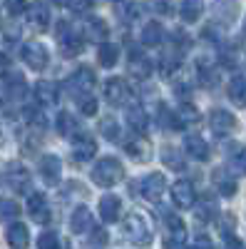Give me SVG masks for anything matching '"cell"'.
I'll use <instances>...</instances> for the list:
<instances>
[{
  "label": "cell",
  "instance_id": "obj_37",
  "mask_svg": "<svg viewBox=\"0 0 246 249\" xmlns=\"http://www.w3.org/2000/svg\"><path fill=\"white\" fill-rule=\"evenodd\" d=\"M99 132L105 135L107 140H117V137H119V130H117V122H115L112 117H102V122H99Z\"/></svg>",
  "mask_w": 246,
  "mask_h": 249
},
{
  "label": "cell",
  "instance_id": "obj_40",
  "mask_svg": "<svg viewBox=\"0 0 246 249\" xmlns=\"http://www.w3.org/2000/svg\"><path fill=\"white\" fill-rule=\"evenodd\" d=\"M0 214L3 217H15L17 214V204L15 202H0Z\"/></svg>",
  "mask_w": 246,
  "mask_h": 249
},
{
  "label": "cell",
  "instance_id": "obj_31",
  "mask_svg": "<svg viewBox=\"0 0 246 249\" xmlns=\"http://www.w3.org/2000/svg\"><path fill=\"white\" fill-rule=\"evenodd\" d=\"M214 15L221 18L224 23H231L236 18V0H216L214 3Z\"/></svg>",
  "mask_w": 246,
  "mask_h": 249
},
{
  "label": "cell",
  "instance_id": "obj_41",
  "mask_svg": "<svg viewBox=\"0 0 246 249\" xmlns=\"http://www.w3.org/2000/svg\"><path fill=\"white\" fill-rule=\"evenodd\" d=\"M212 212H214V207H212L209 202H207V204H201L199 210H197V219H199V222H207V219L212 217Z\"/></svg>",
  "mask_w": 246,
  "mask_h": 249
},
{
  "label": "cell",
  "instance_id": "obj_10",
  "mask_svg": "<svg viewBox=\"0 0 246 249\" xmlns=\"http://www.w3.org/2000/svg\"><path fill=\"white\" fill-rule=\"evenodd\" d=\"M57 37H60V53H63L65 57H75V55L82 53V48H85V45H82V40H80L77 35L70 33L67 23H60Z\"/></svg>",
  "mask_w": 246,
  "mask_h": 249
},
{
  "label": "cell",
  "instance_id": "obj_2",
  "mask_svg": "<svg viewBox=\"0 0 246 249\" xmlns=\"http://www.w3.org/2000/svg\"><path fill=\"white\" fill-rule=\"evenodd\" d=\"M122 177H125V167L115 157H102L92 167V182L99 187H115L122 182Z\"/></svg>",
  "mask_w": 246,
  "mask_h": 249
},
{
  "label": "cell",
  "instance_id": "obj_6",
  "mask_svg": "<svg viewBox=\"0 0 246 249\" xmlns=\"http://www.w3.org/2000/svg\"><path fill=\"white\" fill-rule=\"evenodd\" d=\"M172 202L177 207H181V210H192V207L197 204V190H194V184L189 179H177L172 184Z\"/></svg>",
  "mask_w": 246,
  "mask_h": 249
},
{
  "label": "cell",
  "instance_id": "obj_36",
  "mask_svg": "<svg viewBox=\"0 0 246 249\" xmlns=\"http://www.w3.org/2000/svg\"><path fill=\"white\" fill-rule=\"evenodd\" d=\"M229 164H231V170H234V172H239V175H246V147L236 150V152L231 155Z\"/></svg>",
  "mask_w": 246,
  "mask_h": 249
},
{
  "label": "cell",
  "instance_id": "obj_26",
  "mask_svg": "<svg viewBox=\"0 0 246 249\" xmlns=\"http://www.w3.org/2000/svg\"><path fill=\"white\" fill-rule=\"evenodd\" d=\"M127 124L137 135H142V132H147V127H149V117H147V112L142 107H130L127 110Z\"/></svg>",
  "mask_w": 246,
  "mask_h": 249
},
{
  "label": "cell",
  "instance_id": "obj_28",
  "mask_svg": "<svg viewBox=\"0 0 246 249\" xmlns=\"http://www.w3.org/2000/svg\"><path fill=\"white\" fill-rule=\"evenodd\" d=\"M199 120V112L189 105V102H184V105H179L177 115H174V127H189V124H194Z\"/></svg>",
  "mask_w": 246,
  "mask_h": 249
},
{
  "label": "cell",
  "instance_id": "obj_38",
  "mask_svg": "<svg viewBox=\"0 0 246 249\" xmlns=\"http://www.w3.org/2000/svg\"><path fill=\"white\" fill-rule=\"evenodd\" d=\"M5 5H8V13H10V15H23V13L28 10L25 0H5Z\"/></svg>",
  "mask_w": 246,
  "mask_h": 249
},
{
  "label": "cell",
  "instance_id": "obj_33",
  "mask_svg": "<svg viewBox=\"0 0 246 249\" xmlns=\"http://www.w3.org/2000/svg\"><path fill=\"white\" fill-rule=\"evenodd\" d=\"M164 162H167L169 164V170H184V167H187V164H184V157H181V152H177L174 147H167V150H164Z\"/></svg>",
  "mask_w": 246,
  "mask_h": 249
},
{
  "label": "cell",
  "instance_id": "obj_39",
  "mask_svg": "<svg viewBox=\"0 0 246 249\" xmlns=\"http://www.w3.org/2000/svg\"><path fill=\"white\" fill-rule=\"evenodd\" d=\"M10 92L17 95V97L25 95V80L20 77V75H13V77H10Z\"/></svg>",
  "mask_w": 246,
  "mask_h": 249
},
{
  "label": "cell",
  "instance_id": "obj_27",
  "mask_svg": "<svg viewBox=\"0 0 246 249\" xmlns=\"http://www.w3.org/2000/svg\"><path fill=\"white\" fill-rule=\"evenodd\" d=\"M229 100L239 107H246V77L244 75H236L229 82Z\"/></svg>",
  "mask_w": 246,
  "mask_h": 249
},
{
  "label": "cell",
  "instance_id": "obj_32",
  "mask_svg": "<svg viewBox=\"0 0 246 249\" xmlns=\"http://www.w3.org/2000/svg\"><path fill=\"white\" fill-rule=\"evenodd\" d=\"M162 35H164V30H162L159 23H147L145 28H142V43L145 45H159Z\"/></svg>",
  "mask_w": 246,
  "mask_h": 249
},
{
  "label": "cell",
  "instance_id": "obj_21",
  "mask_svg": "<svg viewBox=\"0 0 246 249\" xmlns=\"http://www.w3.org/2000/svg\"><path fill=\"white\" fill-rule=\"evenodd\" d=\"M107 35H110V28H107V23L105 20H99V18H90L87 23H85V37L90 40V43H105L107 40Z\"/></svg>",
  "mask_w": 246,
  "mask_h": 249
},
{
  "label": "cell",
  "instance_id": "obj_35",
  "mask_svg": "<svg viewBox=\"0 0 246 249\" xmlns=\"http://www.w3.org/2000/svg\"><path fill=\"white\" fill-rule=\"evenodd\" d=\"M60 237L55 234V232H43L40 234V239H37V249H60Z\"/></svg>",
  "mask_w": 246,
  "mask_h": 249
},
{
  "label": "cell",
  "instance_id": "obj_13",
  "mask_svg": "<svg viewBox=\"0 0 246 249\" xmlns=\"http://www.w3.org/2000/svg\"><path fill=\"white\" fill-rule=\"evenodd\" d=\"M5 182L13 187L15 192H23V190H28V184H30V172L23 167L20 162H10L8 167H5Z\"/></svg>",
  "mask_w": 246,
  "mask_h": 249
},
{
  "label": "cell",
  "instance_id": "obj_14",
  "mask_svg": "<svg viewBox=\"0 0 246 249\" xmlns=\"http://www.w3.org/2000/svg\"><path fill=\"white\" fill-rule=\"evenodd\" d=\"M28 212H30V217H33V222H37V224H48L50 222V204H48V199L40 195V192H33L30 197H28Z\"/></svg>",
  "mask_w": 246,
  "mask_h": 249
},
{
  "label": "cell",
  "instance_id": "obj_22",
  "mask_svg": "<svg viewBox=\"0 0 246 249\" xmlns=\"http://www.w3.org/2000/svg\"><path fill=\"white\" fill-rule=\"evenodd\" d=\"M70 230H72L75 234H85V232L92 230V214H90V210H87L85 204L77 207V210L72 212V217H70Z\"/></svg>",
  "mask_w": 246,
  "mask_h": 249
},
{
  "label": "cell",
  "instance_id": "obj_7",
  "mask_svg": "<svg viewBox=\"0 0 246 249\" xmlns=\"http://www.w3.org/2000/svg\"><path fill=\"white\" fill-rule=\"evenodd\" d=\"M23 62L30 70H45L50 65V53H48L45 45H40V43H28L23 48Z\"/></svg>",
  "mask_w": 246,
  "mask_h": 249
},
{
  "label": "cell",
  "instance_id": "obj_46",
  "mask_svg": "<svg viewBox=\"0 0 246 249\" xmlns=\"http://www.w3.org/2000/svg\"><path fill=\"white\" fill-rule=\"evenodd\" d=\"M5 62H8V60H5L3 55H0V72H3V70H5Z\"/></svg>",
  "mask_w": 246,
  "mask_h": 249
},
{
  "label": "cell",
  "instance_id": "obj_29",
  "mask_svg": "<svg viewBox=\"0 0 246 249\" xmlns=\"http://www.w3.org/2000/svg\"><path fill=\"white\" fill-rule=\"evenodd\" d=\"M117 57H119L117 45H112V43H99L97 60H99V65H102V68H115V65H117Z\"/></svg>",
  "mask_w": 246,
  "mask_h": 249
},
{
  "label": "cell",
  "instance_id": "obj_43",
  "mask_svg": "<svg viewBox=\"0 0 246 249\" xmlns=\"http://www.w3.org/2000/svg\"><path fill=\"white\" fill-rule=\"evenodd\" d=\"M70 3H72L70 8H72L75 13H82V10H87V8H90V0H70Z\"/></svg>",
  "mask_w": 246,
  "mask_h": 249
},
{
  "label": "cell",
  "instance_id": "obj_42",
  "mask_svg": "<svg viewBox=\"0 0 246 249\" xmlns=\"http://www.w3.org/2000/svg\"><path fill=\"white\" fill-rule=\"evenodd\" d=\"M224 249H244L241 239H236L234 234H227V242H224Z\"/></svg>",
  "mask_w": 246,
  "mask_h": 249
},
{
  "label": "cell",
  "instance_id": "obj_5",
  "mask_svg": "<svg viewBox=\"0 0 246 249\" xmlns=\"http://www.w3.org/2000/svg\"><path fill=\"white\" fill-rule=\"evenodd\" d=\"M130 85L122 77H110L105 82V100L110 102L112 107H122V105H127V100H130Z\"/></svg>",
  "mask_w": 246,
  "mask_h": 249
},
{
  "label": "cell",
  "instance_id": "obj_45",
  "mask_svg": "<svg viewBox=\"0 0 246 249\" xmlns=\"http://www.w3.org/2000/svg\"><path fill=\"white\" fill-rule=\"evenodd\" d=\"M184 249H212V247H209L207 239H199V244H194V247H184Z\"/></svg>",
  "mask_w": 246,
  "mask_h": 249
},
{
  "label": "cell",
  "instance_id": "obj_25",
  "mask_svg": "<svg viewBox=\"0 0 246 249\" xmlns=\"http://www.w3.org/2000/svg\"><path fill=\"white\" fill-rule=\"evenodd\" d=\"M204 13V3L201 0H181V8H179V15L184 23H197Z\"/></svg>",
  "mask_w": 246,
  "mask_h": 249
},
{
  "label": "cell",
  "instance_id": "obj_17",
  "mask_svg": "<svg viewBox=\"0 0 246 249\" xmlns=\"http://www.w3.org/2000/svg\"><path fill=\"white\" fill-rule=\"evenodd\" d=\"M119 214H122V202L115 195H105L99 199V217H102V222L112 224V222L119 219Z\"/></svg>",
  "mask_w": 246,
  "mask_h": 249
},
{
  "label": "cell",
  "instance_id": "obj_4",
  "mask_svg": "<svg viewBox=\"0 0 246 249\" xmlns=\"http://www.w3.org/2000/svg\"><path fill=\"white\" fill-rule=\"evenodd\" d=\"M209 127L216 137H229L236 132V117L229 110H212L209 115Z\"/></svg>",
  "mask_w": 246,
  "mask_h": 249
},
{
  "label": "cell",
  "instance_id": "obj_19",
  "mask_svg": "<svg viewBox=\"0 0 246 249\" xmlns=\"http://www.w3.org/2000/svg\"><path fill=\"white\" fill-rule=\"evenodd\" d=\"M28 23L35 28V30H48V23H50V10H48V5H43V3H33V5H28Z\"/></svg>",
  "mask_w": 246,
  "mask_h": 249
},
{
  "label": "cell",
  "instance_id": "obj_12",
  "mask_svg": "<svg viewBox=\"0 0 246 249\" xmlns=\"http://www.w3.org/2000/svg\"><path fill=\"white\" fill-rule=\"evenodd\" d=\"M125 152H127L134 162H149V160H152V144L142 137V135H134V137L125 140Z\"/></svg>",
  "mask_w": 246,
  "mask_h": 249
},
{
  "label": "cell",
  "instance_id": "obj_16",
  "mask_svg": "<svg viewBox=\"0 0 246 249\" xmlns=\"http://www.w3.org/2000/svg\"><path fill=\"white\" fill-rule=\"evenodd\" d=\"M5 239H8L10 249H28V244H30V232H28L25 224L13 222V224L8 227V232H5Z\"/></svg>",
  "mask_w": 246,
  "mask_h": 249
},
{
  "label": "cell",
  "instance_id": "obj_1",
  "mask_svg": "<svg viewBox=\"0 0 246 249\" xmlns=\"http://www.w3.org/2000/svg\"><path fill=\"white\" fill-rule=\"evenodd\" d=\"M122 234L134 247H149L152 244V224L142 212H130L122 219Z\"/></svg>",
  "mask_w": 246,
  "mask_h": 249
},
{
  "label": "cell",
  "instance_id": "obj_18",
  "mask_svg": "<svg viewBox=\"0 0 246 249\" xmlns=\"http://www.w3.org/2000/svg\"><path fill=\"white\" fill-rule=\"evenodd\" d=\"M184 150H187L194 160H199V162H207L209 155H212L207 140H204L201 135H187V140H184Z\"/></svg>",
  "mask_w": 246,
  "mask_h": 249
},
{
  "label": "cell",
  "instance_id": "obj_8",
  "mask_svg": "<svg viewBox=\"0 0 246 249\" xmlns=\"http://www.w3.org/2000/svg\"><path fill=\"white\" fill-rule=\"evenodd\" d=\"M184 239H187V227L177 214H169L167 224H164V244H167V249H177L184 244Z\"/></svg>",
  "mask_w": 246,
  "mask_h": 249
},
{
  "label": "cell",
  "instance_id": "obj_15",
  "mask_svg": "<svg viewBox=\"0 0 246 249\" xmlns=\"http://www.w3.org/2000/svg\"><path fill=\"white\" fill-rule=\"evenodd\" d=\"M40 177H43L48 184H57L60 177H63V162H60L55 155H45L40 160Z\"/></svg>",
  "mask_w": 246,
  "mask_h": 249
},
{
  "label": "cell",
  "instance_id": "obj_20",
  "mask_svg": "<svg viewBox=\"0 0 246 249\" xmlns=\"http://www.w3.org/2000/svg\"><path fill=\"white\" fill-rule=\"evenodd\" d=\"M57 85H52V82H48V80H40L37 85H35V100L40 102L43 107H52V105H57Z\"/></svg>",
  "mask_w": 246,
  "mask_h": 249
},
{
  "label": "cell",
  "instance_id": "obj_34",
  "mask_svg": "<svg viewBox=\"0 0 246 249\" xmlns=\"http://www.w3.org/2000/svg\"><path fill=\"white\" fill-rule=\"evenodd\" d=\"M77 107H80V112L82 115H95L97 112V100L87 92V95H80L77 97Z\"/></svg>",
  "mask_w": 246,
  "mask_h": 249
},
{
  "label": "cell",
  "instance_id": "obj_9",
  "mask_svg": "<svg viewBox=\"0 0 246 249\" xmlns=\"http://www.w3.org/2000/svg\"><path fill=\"white\" fill-rule=\"evenodd\" d=\"M67 88H70V92H75L77 97H80V95H87V92L95 88V72H92L90 68L75 70V72L70 75V80H67Z\"/></svg>",
  "mask_w": 246,
  "mask_h": 249
},
{
  "label": "cell",
  "instance_id": "obj_30",
  "mask_svg": "<svg viewBox=\"0 0 246 249\" xmlns=\"http://www.w3.org/2000/svg\"><path fill=\"white\" fill-rule=\"evenodd\" d=\"M57 132L63 135V137H75L80 132V124L72 115L63 112V115H57Z\"/></svg>",
  "mask_w": 246,
  "mask_h": 249
},
{
  "label": "cell",
  "instance_id": "obj_11",
  "mask_svg": "<svg viewBox=\"0 0 246 249\" xmlns=\"http://www.w3.org/2000/svg\"><path fill=\"white\" fill-rule=\"evenodd\" d=\"M95 152H97V144H95V140L90 137V135H75V144H72V160L77 162V164H82V162H90L92 157H95Z\"/></svg>",
  "mask_w": 246,
  "mask_h": 249
},
{
  "label": "cell",
  "instance_id": "obj_47",
  "mask_svg": "<svg viewBox=\"0 0 246 249\" xmlns=\"http://www.w3.org/2000/svg\"><path fill=\"white\" fill-rule=\"evenodd\" d=\"M57 5H70V0H55Z\"/></svg>",
  "mask_w": 246,
  "mask_h": 249
},
{
  "label": "cell",
  "instance_id": "obj_23",
  "mask_svg": "<svg viewBox=\"0 0 246 249\" xmlns=\"http://www.w3.org/2000/svg\"><path fill=\"white\" fill-rule=\"evenodd\" d=\"M127 70H130V75H132L134 80H147V77L152 75V62H149L145 55L134 53V55L130 57V65H127Z\"/></svg>",
  "mask_w": 246,
  "mask_h": 249
},
{
  "label": "cell",
  "instance_id": "obj_44",
  "mask_svg": "<svg viewBox=\"0 0 246 249\" xmlns=\"http://www.w3.org/2000/svg\"><path fill=\"white\" fill-rule=\"evenodd\" d=\"M92 239H95L97 244H105V242H107V232H105V230H95Z\"/></svg>",
  "mask_w": 246,
  "mask_h": 249
},
{
  "label": "cell",
  "instance_id": "obj_3",
  "mask_svg": "<svg viewBox=\"0 0 246 249\" xmlns=\"http://www.w3.org/2000/svg\"><path fill=\"white\" fill-rule=\"evenodd\" d=\"M137 184H139V195L149 202H159L164 197V192H167V179H164L162 172H152L145 179H139Z\"/></svg>",
  "mask_w": 246,
  "mask_h": 249
},
{
  "label": "cell",
  "instance_id": "obj_24",
  "mask_svg": "<svg viewBox=\"0 0 246 249\" xmlns=\"http://www.w3.org/2000/svg\"><path fill=\"white\" fill-rule=\"evenodd\" d=\"M212 179H214L216 190H219L224 197H234V195H236V179H234L227 170H214Z\"/></svg>",
  "mask_w": 246,
  "mask_h": 249
}]
</instances>
